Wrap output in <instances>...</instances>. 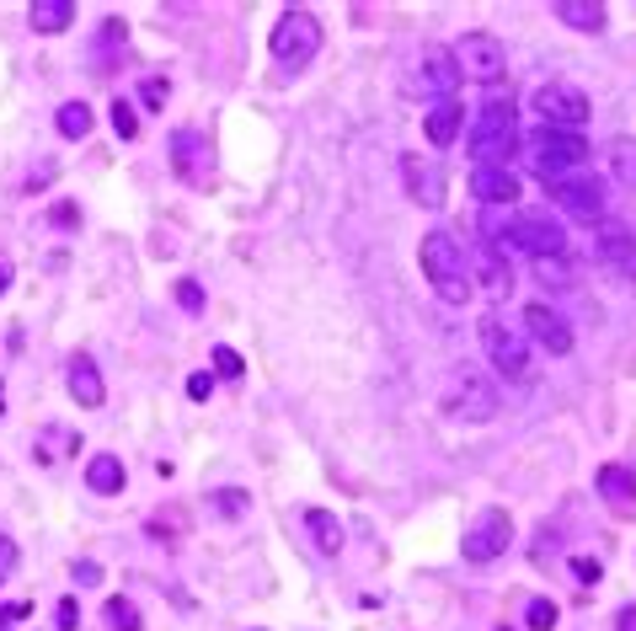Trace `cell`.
<instances>
[{"label":"cell","mask_w":636,"mask_h":631,"mask_svg":"<svg viewBox=\"0 0 636 631\" xmlns=\"http://www.w3.org/2000/svg\"><path fill=\"white\" fill-rule=\"evenodd\" d=\"M567 562H572V578H578V583H599L604 578V567L594 557H567Z\"/></svg>","instance_id":"38"},{"label":"cell","mask_w":636,"mask_h":631,"mask_svg":"<svg viewBox=\"0 0 636 631\" xmlns=\"http://www.w3.org/2000/svg\"><path fill=\"white\" fill-rule=\"evenodd\" d=\"M214 369H220L225 380H241V375H246V364H241L236 348H214Z\"/></svg>","instance_id":"35"},{"label":"cell","mask_w":636,"mask_h":631,"mask_svg":"<svg viewBox=\"0 0 636 631\" xmlns=\"http://www.w3.org/2000/svg\"><path fill=\"white\" fill-rule=\"evenodd\" d=\"M599 263L615 284H636V230L620 220L599 225Z\"/></svg>","instance_id":"12"},{"label":"cell","mask_w":636,"mask_h":631,"mask_svg":"<svg viewBox=\"0 0 636 631\" xmlns=\"http://www.w3.org/2000/svg\"><path fill=\"white\" fill-rule=\"evenodd\" d=\"M476 166H514V150H519V118H514V102L492 97L471 123V140H465Z\"/></svg>","instance_id":"2"},{"label":"cell","mask_w":636,"mask_h":631,"mask_svg":"<svg viewBox=\"0 0 636 631\" xmlns=\"http://www.w3.org/2000/svg\"><path fill=\"white\" fill-rule=\"evenodd\" d=\"M530 156H535L540 182H551V177H567L572 166L588 161V140L578 129H546V123H540L535 140H530Z\"/></svg>","instance_id":"7"},{"label":"cell","mask_w":636,"mask_h":631,"mask_svg":"<svg viewBox=\"0 0 636 631\" xmlns=\"http://www.w3.org/2000/svg\"><path fill=\"white\" fill-rule=\"evenodd\" d=\"M172 166H177V177L182 182H209L214 172V150H209V134H198V129H177L172 134Z\"/></svg>","instance_id":"14"},{"label":"cell","mask_w":636,"mask_h":631,"mask_svg":"<svg viewBox=\"0 0 636 631\" xmlns=\"http://www.w3.org/2000/svg\"><path fill=\"white\" fill-rule=\"evenodd\" d=\"M546 193H551V204L567 214V220H578L588 230H599L610 214H604V182L599 177H551L546 182Z\"/></svg>","instance_id":"8"},{"label":"cell","mask_w":636,"mask_h":631,"mask_svg":"<svg viewBox=\"0 0 636 631\" xmlns=\"http://www.w3.org/2000/svg\"><path fill=\"white\" fill-rule=\"evenodd\" d=\"M401 177H407V193H412V204H423V209H444V198H449V182L444 172L433 161H423L417 150H407L401 156Z\"/></svg>","instance_id":"15"},{"label":"cell","mask_w":636,"mask_h":631,"mask_svg":"<svg viewBox=\"0 0 636 631\" xmlns=\"http://www.w3.org/2000/svg\"><path fill=\"white\" fill-rule=\"evenodd\" d=\"M594 487H599L604 503H615V509H631L636 503V471H626V466H599Z\"/></svg>","instance_id":"20"},{"label":"cell","mask_w":636,"mask_h":631,"mask_svg":"<svg viewBox=\"0 0 636 631\" xmlns=\"http://www.w3.org/2000/svg\"><path fill=\"white\" fill-rule=\"evenodd\" d=\"M54 626H59V631H75V626H81V599H59Z\"/></svg>","instance_id":"37"},{"label":"cell","mask_w":636,"mask_h":631,"mask_svg":"<svg viewBox=\"0 0 636 631\" xmlns=\"http://www.w3.org/2000/svg\"><path fill=\"white\" fill-rule=\"evenodd\" d=\"M113 129H118V140H139V113L123 97L113 102Z\"/></svg>","instance_id":"33"},{"label":"cell","mask_w":636,"mask_h":631,"mask_svg":"<svg viewBox=\"0 0 636 631\" xmlns=\"http://www.w3.org/2000/svg\"><path fill=\"white\" fill-rule=\"evenodd\" d=\"M0 391H6V386H0ZM0 407H6V396H0Z\"/></svg>","instance_id":"46"},{"label":"cell","mask_w":636,"mask_h":631,"mask_svg":"<svg viewBox=\"0 0 636 631\" xmlns=\"http://www.w3.org/2000/svg\"><path fill=\"white\" fill-rule=\"evenodd\" d=\"M107 626L113 631H145V615H139L129 599H107Z\"/></svg>","instance_id":"31"},{"label":"cell","mask_w":636,"mask_h":631,"mask_svg":"<svg viewBox=\"0 0 636 631\" xmlns=\"http://www.w3.org/2000/svg\"><path fill=\"white\" fill-rule=\"evenodd\" d=\"M166 97H172V81H166V75H145V81H139V107H166Z\"/></svg>","instance_id":"32"},{"label":"cell","mask_w":636,"mask_h":631,"mask_svg":"<svg viewBox=\"0 0 636 631\" xmlns=\"http://www.w3.org/2000/svg\"><path fill=\"white\" fill-rule=\"evenodd\" d=\"M268 49H273V65L284 70V75H300L310 59H316L321 49V22H316V11H284V17L273 22V38H268Z\"/></svg>","instance_id":"3"},{"label":"cell","mask_w":636,"mask_h":631,"mask_svg":"<svg viewBox=\"0 0 636 631\" xmlns=\"http://www.w3.org/2000/svg\"><path fill=\"white\" fill-rule=\"evenodd\" d=\"M476 337H482V348H487V359L492 369H498L503 380H530V348H524V337L508 327V321L498 311H487L482 321H476Z\"/></svg>","instance_id":"6"},{"label":"cell","mask_w":636,"mask_h":631,"mask_svg":"<svg viewBox=\"0 0 636 631\" xmlns=\"http://www.w3.org/2000/svg\"><path fill=\"white\" fill-rule=\"evenodd\" d=\"M70 578L81 583V589H97V583H102V567H97V562H75Z\"/></svg>","instance_id":"40"},{"label":"cell","mask_w":636,"mask_h":631,"mask_svg":"<svg viewBox=\"0 0 636 631\" xmlns=\"http://www.w3.org/2000/svg\"><path fill=\"white\" fill-rule=\"evenodd\" d=\"M460 129H465V107L449 97V102H439V107H428V118H423V134H428V145H455L460 140Z\"/></svg>","instance_id":"19"},{"label":"cell","mask_w":636,"mask_h":631,"mask_svg":"<svg viewBox=\"0 0 636 631\" xmlns=\"http://www.w3.org/2000/svg\"><path fill=\"white\" fill-rule=\"evenodd\" d=\"M492 246L508 257V252H519V257H562L567 252V230L562 220H546V214H519L514 225H503L498 236H492Z\"/></svg>","instance_id":"5"},{"label":"cell","mask_w":636,"mask_h":631,"mask_svg":"<svg viewBox=\"0 0 636 631\" xmlns=\"http://www.w3.org/2000/svg\"><path fill=\"white\" fill-rule=\"evenodd\" d=\"M551 17L567 22L572 33H604V6H594V0H556Z\"/></svg>","instance_id":"23"},{"label":"cell","mask_w":636,"mask_h":631,"mask_svg":"<svg viewBox=\"0 0 636 631\" xmlns=\"http://www.w3.org/2000/svg\"><path fill=\"white\" fill-rule=\"evenodd\" d=\"M209 509H214V514H225V519H246V514H252V492L220 487V492H209Z\"/></svg>","instance_id":"30"},{"label":"cell","mask_w":636,"mask_h":631,"mask_svg":"<svg viewBox=\"0 0 636 631\" xmlns=\"http://www.w3.org/2000/svg\"><path fill=\"white\" fill-rule=\"evenodd\" d=\"M27 615H33L27 599H17V605H0V621H27Z\"/></svg>","instance_id":"43"},{"label":"cell","mask_w":636,"mask_h":631,"mask_svg":"<svg viewBox=\"0 0 636 631\" xmlns=\"http://www.w3.org/2000/svg\"><path fill=\"white\" fill-rule=\"evenodd\" d=\"M460 86V70H455V54L449 49H428L423 54V91L428 97H439V102H449V91ZM417 91V97H423Z\"/></svg>","instance_id":"18"},{"label":"cell","mask_w":636,"mask_h":631,"mask_svg":"<svg viewBox=\"0 0 636 631\" xmlns=\"http://www.w3.org/2000/svg\"><path fill=\"white\" fill-rule=\"evenodd\" d=\"M188 396H193V402H209V396H214V375H188Z\"/></svg>","instance_id":"42"},{"label":"cell","mask_w":636,"mask_h":631,"mask_svg":"<svg viewBox=\"0 0 636 631\" xmlns=\"http://www.w3.org/2000/svg\"><path fill=\"white\" fill-rule=\"evenodd\" d=\"M615 631H636V610H620L615 615Z\"/></svg>","instance_id":"45"},{"label":"cell","mask_w":636,"mask_h":631,"mask_svg":"<svg viewBox=\"0 0 636 631\" xmlns=\"http://www.w3.org/2000/svg\"><path fill=\"white\" fill-rule=\"evenodd\" d=\"M11 279H17V268H11L6 257H0V295H6V289H11Z\"/></svg>","instance_id":"44"},{"label":"cell","mask_w":636,"mask_h":631,"mask_svg":"<svg viewBox=\"0 0 636 631\" xmlns=\"http://www.w3.org/2000/svg\"><path fill=\"white\" fill-rule=\"evenodd\" d=\"M123 482H129V471H123L118 455H91L86 460V487L97 492V498H113V492H123Z\"/></svg>","instance_id":"21"},{"label":"cell","mask_w":636,"mask_h":631,"mask_svg":"<svg viewBox=\"0 0 636 631\" xmlns=\"http://www.w3.org/2000/svg\"><path fill=\"white\" fill-rule=\"evenodd\" d=\"M75 444H81V434H75V428H65V423H49V428H43V434H38V460H43V466H59V460H65V455H75Z\"/></svg>","instance_id":"26"},{"label":"cell","mask_w":636,"mask_h":631,"mask_svg":"<svg viewBox=\"0 0 636 631\" xmlns=\"http://www.w3.org/2000/svg\"><path fill=\"white\" fill-rule=\"evenodd\" d=\"M562 621V610H556V599H530V631H551Z\"/></svg>","instance_id":"34"},{"label":"cell","mask_w":636,"mask_h":631,"mask_svg":"<svg viewBox=\"0 0 636 631\" xmlns=\"http://www.w3.org/2000/svg\"><path fill=\"white\" fill-rule=\"evenodd\" d=\"M530 102H535V113L546 118V129H583V123H588V97L578 86H567V81L540 86Z\"/></svg>","instance_id":"11"},{"label":"cell","mask_w":636,"mask_h":631,"mask_svg":"<svg viewBox=\"0 0 636 631\" xmlns=\"http://www.w3.org/2000/svg\"><path fill=\"white\" fill-rule=\"evenodd\" d=\"M49 220H54L59 230H75V225H81V209H75V204H54Z\"/></svg>","instance_id":"41"},{"label":"cell","mask_w":636,"mask_h":631,"mask_svg":"<svg viewBox=\"0 0 636 631\" xmlns=\"http://www.w3.org/2000/svg\"><path fill=\"white\" fill-rule=\"evenodd\" d=\"M524 332H530L546 353H556V359H567V353L578 348V337H572L567 316L551 311V305H524Z\"/></svg>","instance_id":"13"},{"label":"cell","mask_w":636,"mask_h":631,"mask_svg":"<svg viewBox=\"0 0 636 631\" xmlns=\"http://www.w3.org/2000/svg\"><path fill=\"white\" fill-rule=\"evenodd\" d=\"M65 380H70V396L81 407H102L107 402V391H102V369L91 353H70V364H65Z\"/></svg>","instance_id":"17"},{"label":"cell","mask_w":636,"mask_h":631,"mask_svg":"<svg viewBox=\"0 0 636 631\" xmlns=\"http://www.w3.org/2000/svg\"><path fill=\"white\" fill-rule=\"evenodd\" d=\"M476 273H482V284L492 289V295H508L514 289V273H508V263H503V252L492 241H476Z\"/></svg>","instance_id":"22"},{"label":"cell","mask_w":636,"mask_h":631,"mask_svg":"<svg viewBox=\"0 0 636 631\" xmlns=\"http://www.w3.org/2000/svg\"><path fill=\"white\" fill-rule=\"evenodd\" d=\"M498 407H503V396H498V386H492L482 369L460 364L455 375H449V386H444V412H449L455 423H487V418H498Z\"/></svg>","instance_id":"4"},{"label":"cell","mask_w":636,"mask_h":631,"mask_svg":"<svg viewBox=\"0 0 636 631\" xmlns=\"http://www.w3.org/2000/svg\"><path fill=\"white\" fill-rule=\"evenodd\" d=\"M11 573H17V541H11V535H0V583H6Z\"/></svg>","instance_id":"39"},{"label":"cell","mask_w":636,"mask_h":631,"mask_svg":"<svg viewBox=\"0 0 636 631\" xmlns=\"http://www.w3.org/2000/svg\"><path fill=\"white\" fill-rule=\"evenodd\" d=\"M54 123H59V134H65V140H86L91 123H97V113H91L86 102H65V107L54 113Z\"/></svg>","instance_id":"29"},{"label":"cell","mask_w":636,"mask_h":631,"mask_svg":"<svg viewBox=\"0 0 636 631\" xmlns=\"http://www.w3.org/2000/svg\"><path fill=\"white\" fill-rule=\"evenodd\" d=\"M604 166H610V177H615V182L636 188V140H631V134H620V140L604 145Z\"/></svg>","instance_id":"27"},{"label":"cell","mask_w":636,"mask_h":631,"mask_svg":"<svg viewBox=\"0 0 636 631\" xmlns=\"http://www.w3.org/2000/svg\"><path fill=\"white\" fill-rule=\"evenodd\" d=\"M535 284L540 289H572V284H578V268H572L567 252L562 257H540V263H535Z\"/></svg>","instance_id":"28"},{"label":"cell","mask_w":636,"mask_h":631,"mask_svg":"<svg viewBox=\"0 0 636 631\" xmlns=\"http://www.w3.org/2000/svg\"><path fill=\"white\" fill-rule=\"evenodd\" d=\"M508 546H514V519H508V509H482L471 519V530H465L460 551L471 567H487V562H498Z\"/></svg>","instance_id":"10"},{"label":"cell","mask_w":636,"mask_h":631,"mask_svg":"<svg viewBox=\"0 0 636 631\" xmlns=\"http://www.w3.org/2000/svg\"><path fill=\"white\" fill-rule=\"evenodd\" d=\"M417 263H423L428 284L439 289V300H444V305H471L476 279H471V263H465L460 241L449 236V230H428L423 246H417Z\"/></svg>","instance_id":"1"},{"label":"cell","mask_w":636,"mask_h":631,"mask_svg":"<svg viewBox=\"0 0 636 631\" xmlns=\"http://www.w3.org/2000/svg\"><path fill=\"white\" fill-rule=\"evenodd\" d=\"M177 305H182L188 316H198V311H204V289H198L193 279H182V284H177Z\"/></svg>","instance_id":"36"},{"label":"cell","mask_w":636,"mask_h":631,"mask_svg":"<svg viewBox=\"0 0 636 631\" xmlns=\"http://www.w3.org/2000/svg\"><path fill=\"white\" fill-rule=\"evenodd\" d=\"M27 22H33V33H43V38L65 33L75 22V0H38V6L27 11Z\"/></svg>","instance_id":"24"},{"label":"cell","mask_w":636,"mask_h":631,"mask_svg":"<svg viewBox=\"0 0 636 631\" xmlns=\"http://www.w3.org/2000/svg\"><path fill=\"white\" fill-rule=\"evenodd\" d=\"M305 530L316 535V546H321V557H337V551H343V519L337 514H327V509H305Z\"/></svg>","instance_id":"25"},{"label":"cell","mask_w":636,"mask_h":631,"mask_svg":"<svg viewBox=\"0 0 636 631\" xmlns=\"http://www.w3.org/2000/svg\"><path fill=\"white\" fill-rule=\"evenodd\" d=\"M471 193L482 198V204H519L524 182L514 177V166H476V172H471Z\"/></svg>","instance_id":"16"},{"label":"cell","mask_w":636,"mask_h":631,"mask_svg":"<svg viewBox=\"0 0 636 631\" xmlns=\"http://www.w3.org/2000/svg\"><path fill=\"white\" fill-rule=\"evenodd\" d=\"M455 70L460 81H482V86H503V70H508V49L492 33H465L455 49Z\"/></svg>","instance_id":"9"}]
</instances>
